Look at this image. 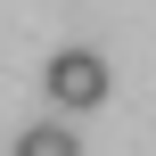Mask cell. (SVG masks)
<instances>
[{
    "label": "cell",
    "mask_w": 156,
    "mask_h": 156,
    "mask_svg": "<svg viewBox=\"0 0 156 156\" xmlns=\"http://www.w3.org/2000/svg\"><path fill=\"white\" fill-rule=\"evenodd\" d=\"M49 99L58 107H99L107 99V58L99 49H58L49 58Z\"/></svg>",
    "instance_id": "6da1fadb"
},
{
    "label": "cell",
    "mask_w": 156,
    "mask_h": 156,
    "mask_svg": "<svg viewBox=\"0 0 156 156\" xmlns=\"http://www.w3.org/2000/svg\"><path fill=\"white\" fill-rule=\"evenodd\" d=\"M16 156H82V140H74V123L41 115V123H25V132H16Z\"/></svg>",
    "instance_id": "7a4b0ae2"
}]
</instances>
